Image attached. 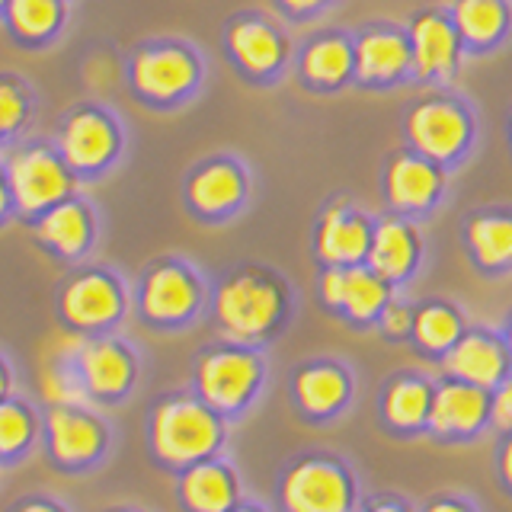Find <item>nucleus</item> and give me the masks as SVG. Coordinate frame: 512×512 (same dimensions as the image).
Returning <instances> with one entry per match:
<instances>
[{
	"label": "nucleus",
	"mask_w": 512,
	"mask_h": 512,
	"mask_svg": "<svg viewBox=\"0 0 512 512\" xmlns=\"http://www.w3.org/2000/svg\"><path fill=\"white\" fill-rule=\"evenodd\" d=\"M429 512H464L461 506H455V503H436Z\"/></svg>",
	"instance_id": "79ce46f5"
},
{
	"label": "nucleus",
	"mask_w": 512,
	"mask_h": 512,
	"mask_svg": "<svg viewBox=\"0 0 512 512\" xmlns=\"http://www.w3.org/2000/svg\"><path fill=\"white\" fill-rule=\"evenodd\" d=\"M295 400L304 413L311 416H327L336 407L346 404V397L352 391V378L343 368V362L336 359H317L301 365L292 381Z\"/></svg>",
	"instance_id": "b1692460"
},
{
	"label": "nucleus",
	"mask_w": 512,
	"mask_h": 512,
	"mask_svg": "<svg viewBox=\"0 0 512 512\" xmlns=\"http://www.w3.org/2000/svg\"><path fill=\"white\" fill-rule=\"evenodd\" d=\"M426 260H429L426 224L391 215V212L375 215L372 247H368L365 266L378 272L394 292L407 288L416 276H420Z\"/></svg>",
	"instance_id": "ddd939ff"
},
{
	"label": "nucleus",
	"mask_w": 512,
	"mask_h": 512,
	"mask_svg": "<svg viewBox=\"0 0 512 512\" xmlns=\"http://www.w3.org/2000/svg\"><path fill=\"white\" fill-rule=\"evenodd\" d=\"M20 512H55V509H52V506H39V503H36V506H26V509H20Z\"/></svg>",
	"instance_id": "37998d69"
},
{
	"label": "nucleus",
	"mask_w": 512,
	"mask_h": 512,
	"mask_svg": "<svg viewBox=\"0 0 512 512\" xmlns=\"http://www.w3.org/2000/svg\"><path fill=\"white\" fill-rule=\"evenodd\" d=\"M128 87L151 109H180L196 100L208 80L199 45L186 39H148L125 64Z\"/></svg>",
	"instance_id": "20e7f679"
},
{
	"label": "nucleus",
	"mask_w": 512,
	"mask_h": 512,
	"mask_svg": "<svg viewBox=\"0 0 512 512\" xmlns=\"http://www.w3.org/2000/svg\"><path fill=\"white\" fill-rule=\"evenodd\" d=\"M64 20L61 0H7V23L20 39H48Z\"/></svg>",
	"instance_id": "7c9ffc66"
},
{
	"label": "nucleus",
	"mask_w": 512,
	"mask_h": 512,
	"mask_svg": "<svg viewBox=\"0 0 512 512\" xmlns=\"http://www.w3.org/2000/svg\"><path fill=\"white\" fill-rule=\"evenodd\" d=\"M240 512H250V509H240Z\"/></svg>",
	"instance_id": "de8ad7c7"
},
{
	"label": "nucleus",
	"mask_w": 512,
	"mask_h": 512,
	"mask_svg": "<svg viewBox=\"0 0 512 512\" xmlns=\"http://www.w3.org/2000/svg\"><path fill=\"white\" fill-rule=\"evenodd\" d=\"M272 13L288 26H317L343 7V0H269Z\"/></svg>",
	"instance_id": "473e14b6"
},
{
	"label": "nucleus",
	"mask_w": 512,
	"mask_h": 512,
	"mask_svg": "<svg viewBox=\"0 0 512 512\" xmlns=\"http://www.w3.org/2000/svg\"><path fill=\"white\" fill-rule=\"evenodd\" d=\"M468 58H493L512 42V0H448Z\"/></svg>",
	"instance_id": "412c9836"
},
{
	"label": "nucleus",
	"mask_w": 512,
	"mask_h": 512,
	"mask_svg": "<svg viewBox=\"0 0 512 512\" xmlns=\"http://www.w3.org/2000/svg\"><path fill=\"white\" fill-rule=\"evenodd\" d=\"M256 199V173L247 157L218 151L192 164L183 176V202L202 224H231Z\"/></svg>",
	"instance_id": "423d86ee"
},
{
	"label": "nucleus",
	"mask_w": 512,
	"mask_h": 512,
	"mask_svg": "<svg viewBox=\"0 0 512 512\" xmlns=\"http://www.w3.org/2000/svg\"><path fill=\"white\" fill-rule=\"evenodd\" d=\"M10 202H13V196H10V183H7V173H0V215L7 212V208H10Z\"/></svg>",
	"instance_id": "4c0bfd02"
},
{
	"label": "nucleus",
	"mask_w": 512,
	"mask_h": 512,
	"mask_svg": "<svg viewBox=\"0 0 512 512\" xmlns=\"http://www.w3.org/2000/svg\"><path fill=\"white\" fill-rule=\"evenodd\" d=\"M208 298V288L202 272L183 256H164L151 263L141 276L138 288V308L151 324H186L192 320Z\"/></svg>",
	"instance_id": "9b49d317"
},
{
	"label": "nucleus",
	"mask_w": 512,
	"mask_h": 512,
	"mask_svg": "<svg viewBox=\"0 0 512 512\" xmlns=\"http://www.w3.org/2000/svg\"><path fill=\"white\" fill-rule=\"evenodd\" d=\"M295 42L288 23H282L272 10L247 7L224 20L221 52L234 68V74L247 87L272 90L292 77Z\"/></svg>",
	"instance_id": "7ed1b4c3"
},
{
	"label": "nucleus",
	"mask_w": 512,
	"mask_h": 512,
	"mask_svg": "<svg viewBox=\"0 0 512 512\" xmlns=\"http://www.w3.org/2000/svg\"><path fill=\"white\" fill-rule=\"evenodd\" d=\"M7 183L10 196L20 212L42 215L45 208H52L64 199H71L77 186L74 170L64 164V157L52 148H23L7 160Z\"/></svg>",
	"instance_id": "2eb2a0df"
},
{
	"label": "nucleus",
	"mask_w": 512,
	"mask_h": 512,
	"mask_svg": "<svg viewBox=\"0 0 512 512\" xmlns=\"http://www.w3.org/2000/svg\"><path fill=\"white\" fill-rule=\"evenodd\" d=\"M407 32L413 48V87L439 90L458 87V80L468 68V52L458 36L448 4H426L407 13Z\"/></svg>",
	"instance_id": "0eeeda50"
},
{
	"label": "nucleus",
	"mask_w": 512,
	"mask_h": 512,
	"mask_svg": "<svg viewBox=\"0 0 512 512\" xmlns=\"http://www.w3.org/2000/svg\"><path fill=\"white\" fill-rule=\"evenodd\" d=\"M29 112V96L13 80H0V135H10L23 125Z\"/></svg>",
	"instance_id": "72a5a7b5"
},
{
	"label": "nucleus",
	"mask_w": 512,
	"mask_h": 512,
	"mask_svg": "<svg viewBox=\"0 0 512 512\" xmlns=\"http://www.w3.org/2000/svg\"><path fill=\"white\" fill-rule=\"evenodd\" d=\"M490 416L500 429H512V381H503L493 394Z\"/></svg>",
	"instance_id": "e433bc0d"
},
{
	"label": "nucleus",
	"mask_w": 512,
	"mask_h": 512,
	"mask_svg": "<svg viewBox=\"0 0 512 512\" xmlns=\"http://www.w3.org/2000/svg\"><path fill=\"white\" fill-rule=\"evenodd\" d=\"M413 311H416V304H410L407 298H400L394 292V298L384 304V311L378 317L381 333L388 336V340H407L413 333Z\"/></svg>",
	"instance_id": "f704fd0d"
},
{
	"label": "nucleus",
	"mask_w": 512,
	"mask_h": 512,
	"mask_svg": "<svg viewBox=\"0 0 512 512\" xmlns=\"http://www.w3.org/2000/svg\"><path fill=\"white\" fill-rule=\"evenodd\" d=\"M263 372V356L253 346L228 343L202 352L196 365V388L212 410H237L256 394Z\"/></svg>",
	"instance_id": "f8f14e48"
},
{
	"label": "nucleus",
	"mask_w": 512,
	"mask_h": 512,
	"mask_svg": "<svg viewBox=\"0 0 512 512\" xmlns=\"http://www.w3.org/2000/svg\"><path fill=\"white\" fill-rule=\"evenodd\" d=\"M183 500L196 512H228L234 503V484L218 464H196L183 477Z\"/></svg>",
	"instance_id": "c756f323"
},
{
	"label": "nucleus",
	"mask_w": 512,
	"mask_h": 512,
	"mask_svg": "<svg viewBox=\"0 0 512 512\" xmlns=\"http://www.w3.org/2000/svg\"><path fill=\"white\" fill-rule=\"evenodd\" d=\"M487 416H490L487 388L448 378L445 384H439V388L432 391L429 426L442 432V436H464V432H474Z\"/></svg>",
	"instance_id": "5701e85b"
},
{
	"label": "nucleus",
	"mask_w": 512,
	"mask_h": 512,
	"mask_svg": "<svg viewBox=\"0 0 512 512\" xmlns=\"http://www.w3.org/2000/svg\"><path fill=\"white\" fill-rule=\"evenodd\" d=\"M48 432H52V448L58 461L68 464L93 458L103 445L100 423L74 407H55L52 416H48Z\"/></svg>",
	"instance_id": "cd10ccee"
},
{
	"label": "nucleus",
	"mask_w": 512,
	"mask_h": 512,
	"mask_svg": "<svg viewBox=\"0 0 512 512\" xmlns=\"http://www.w3.org/2000/svg\"><path fill=\"white\" fill-rule=\"evenodd\" d=\"M295 311V285L279 269L240 263L224 272L212 292V314L231 343L260 346L272 340Z\"/></svg>",
	"instance_id": "f03ea898"
},
{
	"label": "nucleus",
	"mask_w": 512,
	"mask_h": 512,
	"mask_svg": "<svg viewBox=\"0 0 512 512\" xmlns=\"http://www.w3.org/2000/svg\"><path fill=\"white\" fill-rule=\"evenodd\" d=\"M356 39V90L391 93L413 87V48L407 23L378 16L352 26Z\"/></svg>",
	"instance_id": "1a4fd4ad"
},
{
	"label": "nucleus",
	"mask_w": 512,
	"mask_h": 512,
	"mask_svg": "<svg viewBox=\"0 0 512 512\" xmlns=\"http://www.w3.org/2000/svg\"><path fill=\"white\" fill-rule=\"evenodd\" d=\"M125 132L119 119L103 106H80L64 119L58 132V154L74 173H103L119 160Z\"/></svg>",
	"instance_id": "4468645a"
},
{
	"label": "nucleus",
	"mask_w": 512,
	"mask_h": 512,
	"mask_svg": "<svg viewBox=\"0 0 512 512\" xmlns=\"http://www.w3.org/2000/svg\"><path fill=\"white\" fill-rule=\"evenodd\" d=\"M292 84L308 96L356 90V39L352 26H314L295 42Z\"/></svg>",
	"instance_id": "6e6552de"
},
{
	"label": "nucleus",
	"mask_w": 512,
	"mask_h": 512,
	"mask_svg": "<svg viewBox=\"0 0 512 512\" xmlns=\"http://www.w3.org/2000/svg\"><path fill=\"white\" fill-rule=\"evenodd\" d=\"M455 176L426 154L397 144L384 151L378 164V199L381 212L429 224L452 199Z\"/></svg>",
	"instance_id": "39448f33"
},
{
	"label": "nucleus",
	"mask_w": 512,
	"mask_h": 512,
	"mask_svg": "<svg viewBox=\"0 0 512 512\" xmlns=\"http://www.w3.org/2000/svg\"><path fill=\"white\" fill-rule=\"evenodd\" d=\"M221 439L212 407L189 397L164 400L154 413V448L164 461L186 464L208 455Z\"/></svg>",
	"instance_id": "dca6fc26"
},
{
	"label": "nucleus",
	"mask_w": 512,
	"mask_h": 512,
	"mask_svg": "<svg viewBox=\"0 0 512 512\" xmlns=\"http://www.w3.org/2000/svg\"><path fill=\"white\" fill-rule=\"evenodd\" d=\"M429 407H432V388L429 381L416 375H400L384 391V416L400 429H413L426 423Z\"/></svg>",
	"instance_id": "c85d7f7f"
},
{
	"label": "nucleus",
	"mask_w": 512,
	"mask_h": 512,
	"mask_svg": "<svg viewBox=\"0 0 512 512\" xmlns=\"http://www.w3.org/2000/svg\"><path fill=\"white\" fill-rule=\"evenodd\" d=\"M317 298L320 304L356 327H372L394 298V288L378 272L362 266H317Z\"/></svg>",
	"instance_id": "f3484780"
},
{
	"label": "nucleus",
	"mask_w": 512,
	"mask_h": 512,
	"mask_svg": "<svg viewBox=\"0 0 512 512\" xmlns=\"http://www.w3.org/2000/svg\"><path fill=\"white\" fill-rule=\"evenodd\" d=\"M7 391V372H4V365H0V394Z\"/></svg>",
	"instance_id": "c03bdc74"
},
{
	"label": "nucleus",
	"mask_w": 512,
	"mask_h": 512,
	"mask_svg": "<svg viewBox=\"0 0 512 512\" xmlns=\"http://www.w3.org/2000/svg\"><path fill=\"white\" fill-rule=\"evenodd\" d=\"M503 132H506V148H509V157H512V103L506 109V122H503Z\"/></svg>",
	"instance_id": "ea45409f"
},
{
	"label": "nucleus",
	"mask_w": 512,
	"mask_h": 512,
	"mask_svg": "<svg viewBox=\"0 0 512 512\" xmlns=\"http://www.w3.org/2000/svg\"><path fill=\"white\" fill-rule=\"evenodd\" d=\"M503 477L512 484V439H509L506 448H503Z\"/></svg>",
	"instance_id": "58836bf2"
},
{
	"label": "nucleus",
	"mask_w": 512,
	"mask_h": 512,
	"mask_svg": "<svg viewBox=\"0 0 512 512\" xmlns=\"http://www.w3.org/2000/svg\"><path fill=\"white\" fill-rule=\"evenodd\" d=\"M400 144L436 160L448 173H461L484 144V112L471 93L458 87L420 90L400 109Z\"/></svg>",
	"instance_id": "f257e3e1"
},
{
	"label": "nucleus",
	"mask_w": 512,
	"mask_h": 512,
	"mask_svg": "<svg viewBox=\"0 0 512 512\" xmlns=\"http://www.w3.org/2000/svg\"><path fill=\"white\" fill-rule=\"evenodd\" d=\"M77 372L90 388V394L116 397L122 394L135 375L132 352L112 340H90L77 356Z\"/></svg>",
	"instance_id": "a878e982"
},
{
	"label": "nucleus",
	"mask_w": 512,
	"mask_h": 512,
	"mask_svg": "<svg viewBox=\"0 0 512 512\" xmlns=\"http://www.w3.org/2000/svg\"><path fill=\"white\" fill-rule=\"evenodd\" d=\"M503 336H506V346H509V359H512V311L506 317V327H503Z\"/></svg>",
	"instance_id": "a19ab883"
},
{
	"label": "nucleus",
	"mask_w": 512,
	"mask_h": 512,
	"mask_svg": "<svg viewBox=\"0 0 512 512\" xmlns=\"http://www.w3.org/2000/svg\"><path fill=\"white\" fill-rule=\"evenodd\" d=\"M125 311L122 282L103 269H90L71 279L61 292V314L77 330H100L119 320Z\"/></svg>",
	"instance_id": "6ab92c4d"
},
{
	"label": "nucleus",
	"mask_w": 512,
	"mask_h": 512,
	"mask_svg": "<svg viewBox=\"0 0 512 512\" xmlns=\"http://www.w3.org/2000/svg\"><path fill=\"white\" fill-rule=\"evenodd\" d=\"M42 397L55 407H84L90 388L77 372V362H45L42 365Z\"/></svg>",
	"instance_id": "2f4dec72"
},
{
	"label": "nucleus",
	"mask_w": 512,
	"mask_h": 512,
	"mask_svg": "<svg viewBox=\"0 0 512 512\" xmlns=\"http://www.w3.org/2000/svg\"><path fill=\"white\" fill-rule=\"evenodd\" d=\"M372 512H400L397 506H378V509H372Z\"/></svg>",
	"instance_id": "a18cd8bd"
},
{
	"label": "nucleus",
	"mask_w": 512,
	"mask_h": 512,
	"mask_svg": "<svg viewBox=\"0 0 512 512\" xmlns=\"http://www.w3.org/2000/svg\"><path fill=\"white\" fill-rule=\"evenodd\" d=\"M36 234L45 247H52L64 256H80L96 237V218L87 202L64 199L39 215Z\"/></svg>",
	"instance_id": "393cba45"
},
{
	"label": "nucleus",
	"mask_w": 512,
	"mask_h": 512,
	"mask_svg": "<svg viewBox=\"0 0 512 512\" xmlns=\"http://www.w3.org/2000/svg\"><path fill=\"white\" fill-rule=\"evenodd\" d=\"M464 330H468L464 327V317L452 301L429 298V301L416 304L410 340L416 343V349L426 352V356L445 359V352L461 340Z\"/></svg>",
	"instance_id": "bb28decb"
},
{
	"label": "nucleus",
	"mask_w": 512,
	"mask_h": 512,
	"mask_svg": "<svg viewBox=\"0 0 512 512\" xmlns=\"http://www.w3.org/2000/svg\"><path fill=\"white\" fill-rule=\"evenodd\" d=\"M0 10H7V0H0Z\"/></svg>",
	"instance_id": "49530a36"
},
{
	"label": "nucleus",
	"mask_w": 512,
	"mask_h": 512,
	"mask_svg": "<svg viewBox=\"0 0 512 512\" xmlns=\"http://www.w3.org/2000/svg\"><path fill=\"white\" fill-rule=\"evenodd\" d=\"M461 253L487 279L512 272V202H484L461 215Z\"/></svg>",
	"instance_id": "a211bd4d"
},
{
	"label": "nucleus",
	"mask_w": 512,
	"mask_h": 512,
	"mask_svg": "<svg viewBox=\"0 0 512 512\" xmlns=\"http://www.w3.org/2000/svg\"><path fill=\"white\" fill-rule=\"evenodd\" d=\"M372 231L375 215L356 196L330 192L311 218V260L317 266H362Z\"/></svg>",
	"instance_id": "9d476101"
},
{
	"label": "nucleus",
	"mask_w": 512,
	"mask_h": 512,
	"mask_svg": "<svg viewBox=\"0 0 512 512\" xmlns=\"http://www.w3.org/2000/svg\"><path fill=\"white\" fill-rule=\"evenodd\" d=\"M282 500L288 512H349L352 493L340 468L324 461H304L285 477Z\"/></svg>",
	"instance_id": "4be33fe9"
},
{
	"label": "nucleus",
	"mask_w": 512,
	"mask_h": 512,
	"mask_svg": "<svg viewBox=\"0 0 512 512\" xmlns=\"http://www.w3.org/2000/svg\"><path fill=\"white\" fill-rule=\"evenodd\" d=\"M445 375L477 384V388H500L503 378L512 372L509 346L503 333L493 330H464L461 340L445 352Z\"/></svg>",
	"instance_id": "aec40b11"
},
{
	"label": "nucleus",
	"mask_w": 512,
	"mask_h": 512,
	"mask_svg": "<svg viewBox=\"0 0 512 512\" xmlns=\"http://www.w3.org/2000/svg\"><path fill=\"white\" fill-rule=\"evenodd\" d=\"M29 416L16 404H0V452H16L29 439Z\"/></svg>",
	"instance_id": "c9c22d12"
}]
</instances>
